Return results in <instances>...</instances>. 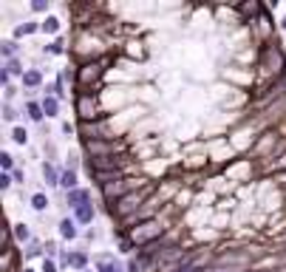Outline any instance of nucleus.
Returning a JSON list of instances; mask_svg holds the SVG:
<instances>
[{
  "mask_svg": "<svg viewBox=\"0 0 286 272\" xmlns=\"http://www.w3.org/2000/svg\"><path fill=\"white\" fill-rule=\"evenodd\" d=\"M65 201L71 210H77V207H82V204H91V190L77 187V190H71V193H65Z\"/></svg>",
  "mask_w": 286,
  "mask_h": 272,
  "instance_id": "obj_8",
  "label": "nucleus"
},
{
  "mask_svg": "<svg viewBox=\"0 0 286 272\" xmlns=\"http://www.w3.org/2000/svg\"><path fill=\"white\" fill-rule=\"evenodd\" d=\"M91 173H125V159L122 156H102V159H88Z\"/></svg>",
  "mask_w": 286,
  "mask_h": 272,
  "instance_id": "obj_7",
  "label": "nucleus"
},
{
  "mask_svg": "<svg viewBox=\"0 0 286 272\" xmlns=\"http://www.w3.org/2000/svg\"><path fill=\"white\" fill-rule=\"evenodd\" d=\"M77 236H79V224L74 221V216H71V218H62V221H60V238H65V241H74Z\"/></svg>",
  "mask_w": 286,
  "mask_h": 272,
  "instance_id": "obj_10",
  "label": "nucleus"
},
{
  "mask_svg": "<svg viewBox=\"0 0 286 272\" xmlns=\"http://www.w3.org/2000/svg\"><path fill=\"white\" fill-rule=\"evenodd\" d=\"M82 151L88 153V159H102V156H116L119 145L111 139H85L82 142Z\"/></svg>",
  "mask_w": 286,
  "mask_h": 272,
  "instance_id": "obj_6",
  "label": "nucleus"
},
{
  "mask_svg": "<svg viewBox=\"0 0 286 272\" xmlns=\"http://www.w3.org/2000/svg\"><path fill=\"white\" fill-rule=\"evenodd\" d=\"M40 31H43V34H57V31H60V20H57L54 14H46V17L40 20Z\"/></svg>",
  "mask_w": 286,
  "mask_h": 272,
  "instance_id": "obj_18",
  "label": "nucleus"
},
{
  "mask_svg": "<svg viewBox=\"0 0 286 272\" xmlns=\"http://www.w3.org/2000/svg\"><path fill=\"white\" fill-rule=\"evenodd\" d=\"M68 266L77 272H85L88 269V253L85 249H77V253H68Z\"/></svg>",
  "mask_w": 286,
  "mask_h": 272,
  "instance_id": "obj_11",
  "label": "nucleus"
},
{
  "mask_svg": "<svg viewBox=\"0 0 286 272\" xmlns=\"http://www.w3.org/2000/svg\"><path fill=\"white\" fill-rule=\"evenodd\" d=\"M134 184H136V179H130V176H119L116 181H108V184L102 187V199H105V204L114 207L116 201L122 199V196H128L130 190H134Z\"/></svg>",
  "mask_w": 286,
  "mask_h": 272,
  "instance_id": "obj_4",
  "label": "nucleus"
},
{
  "mask_svg": "<svg viewBox=\"0 0 286 272\" xmlns=\"http://www.w3.org/2000/svg\"><path fill=\"white\" fill-rule=\"evenodd\" d=\"M12 184H14V176L12 173H0V190H3V193H6Z\"/></svg>",
  "mask_w": 286,
  "mask_h": 272,
  "instance_id": "obj_28",
  "label": "nucleus"
},
{
  "mask_svg": "<svg viewBox=\"0 0 286 272\" xmlns=\"http://www.w3.org/2000/svg\"><path fill=\"white\" fill-rule=\"evenodd\" d=\"M12 139H14V145H26V142H29V131H26V128H20V125H14Z\"/></svg>",
  "mask_w": 286,
  "mask_h": 272,
  "instance_id": "obj_26",
  "label": "nucleus"
},
{
  "mask_svg": "<svg viewBox=\"0 0 286 272\" xmlns=\"http://www.w3.org/2000/svg\"><path fill=\"white\" fill-rule=\"evenodd\" d=\"M60 176L62 173L51 162H43V179H46V184H51V187H60Z\"/></svg>",
  "mask_w": 286,
  "mask_h": 272,
  "instance_id": "obj_12",
  "label": "nucleus"
},
{
  "mask_svg": "<svg viewBox=\"0 0 286 272\" xmlns=\"http://www.w3.org/2000/svg\"><path fill=\"white\" fill-rule=\"evenodd\" d=\"M40 253H46V249H37V244H31V247L26 249V255H29V258H34V255H40Z\"/></svg>",
  "mask_w": 286,
  "mask_h": 272,
  "instance_id": "obj_35",
  "label": "nucleus"
},
{
  "mask_svg": "<svg viewBox=\"0 0 286 272\" xmlns=\"http://www.w3.org/2000/svg\"><path fill=\"white\" fill-rule=\"evenodd\" d=\"M49 204H51V201H49V196H46V193H31V207H34L37 213L49 210Z\"/></svg>",
  "mask_w": 286,
  "mask_h": 272,
  "instance_id": "obj_24",
  "label": "nucleus"
},
{
  "mask_svg": "<svg viewBox=\"0 0 286 272\" xmlns=\"http://www.w3.org/2000/svg\"><path fill=\"white\" fill-rule=\"evenodd\" d=\"M74 108H77L79 122H99V105L94 91H79L77 99H74Z\"/></svg>",
  "mask_w": 286,
  "mask_h": 272,
  "instance_id": "obj_3",
  "label": "nucleus"
},
{
  "mask_svg": "<svg viewBox=\"0 0 286 272\" xmlns=\"http://www.w3.org/2000/svg\"><path fill=\"white\" fill-rule=\"evenodd\" d=\"M280 26H283V29H286V17H283V23H280Z\"/></svg>",
  "mask_w": 286,
  "mask_h": 272,
  "instance_id": "obj_37",
  "label": "nucleus"
},
{
  "mask_svg": "<svg viewBox=\"0 0 286 272\" xmlns=\"http://www.w3.org/2000/svg\"><path fill=\"white\" fill-rule=\"evenodd\" d=\"M102 71H105L102 62H99V60H91V62H85V66H79L77 71H74V82H77L82 91H88L99 77H102Z\"/></svg>",
  "mask_w": 286,
  "mask_h": 272,
  "instance_id": "obj_5",
  "label": "nucleus"
},
{
  "mask_svg": "<svg viewBox=\"0 0 286 272\" xmlns=\"http://www.w3.org/2000/svg\"><path fill=\"white\" fill-rule=\"evenodd\" d=\"M49 0H31V12H49Z\"/></svg>",
  "mask_w": 286,
  "mask_h": 272,
  "instance_id": "obj_30",
  "label": "nucleus"
},
{
  "mask_svg": "<svg viewBox=\"0 0 286 272\" xmlns=\"http://www.w3.org/2000/svg\"><path fill=\"white\" fill-rule=\"evenodd\" d=\"M43 111H46L49 119H51V116H57V114H60V99H57L54 94H46V97H43Z\"/></svg>",
  "mask_w": 286,
  "mask_h": 272,
  "instance_id": "obj_17",
  "label": "nucleus"
},
{
  "mask_svg": "<svg viewBox=\"0 0 286 272\" xmlns=\"http://www.w3.org/2000/svg\"><path fill=\"white\" fill-rule=\"evenodd\" d=\"M60 187L65 190V193H71V190H77L79 184H77V170H62V176H60Z\"/></svg>",
  "mask_w": 286,
  "mask_h": 272,
  "instance_id": "obj_14",
  "label": "nucleus"
},
{
  "mask_svg": "<svg viewBox=\"0 0 286 272\" xmlns=\"http://www.w3.org/2000/svg\"><path fill=\"white\" fill-rule=\"evenodd\" d=\"M3 119H6V122H17V111H14L12 102H3Z\"/></svg>",
  "mask_w": 286,
  "mask_h": 272,
  "instance_id": "obj_27",
  "label": "nucleus"
},
{
  "mask_svg": "<svg viewBox=\"0 0 286 272\" xmlns=\"http://www.w3.org/2000/svg\"><path fill=\"white\" fill-rule=\"evenodd\" d=\"M272 170H286V153H283V156H280L278 162L272 164Z\"/></svg>",
  "mask_w": 286,
  "mask_h": 272,
  "instance_id": "obj_34",
  "label": "nucleus"
},
{
  "mask_svg": "<svg viewBox=\"0 0 286 272\" xmlns=\"http://www.w3.org/2000/svg\"><path fill=\"white\" fill-rule=\"evenodd\" d=\"M85 272H94V269H91V266H88V269H85Z\"/></svg>",
  "mask_w": 286,
  "mask_h": 272,
  "instance_id": "obj_38",
  "label": "nucleus"
},
{
  "mask_svg": "<svg viewBox=\"0 0 286 272\" xmlns=\"http://www.w3.org/2000/svg\"><path fill=\"white\" fill-rule=\"evenodd\" d=\"M125 272H145V269H142V261H139V258H128V264H125Z\"/></svg>",
  "mask_w": 286,
  "mask_h": 272,
  "instance_id": "obj_29",
  "label": "nucleus"
},
{
  "mask_svg": "<svg viewBox=\"0 0 286 272\" xmlns=\"http://www.w3.org/2000/svg\"><path fill=\"white\" fill-rule=\"evenodd\" d=\"M26 111H29V119H31V122H43V119H46L43 102H29V105H26Z\"/></svg>",
  "mask_w": 286,
  "mask_h": 272,
  "instance_id": "obj_21",
  "label": "nucleus"
},
{
  "mask_svg": "<svg viewBox=\"0 0 286 272\" xmlns=\"http://www.w3.org/2000/svg\"><path fill=\"white\" fill-rule=\"evenodd\" d=\"M46 54H51V57H57V54H65V40L62 37H54V40L46 46Z\"/></svg>",
  "mask_w": 286,
  "mask_h": 272,
  "instance_id": "obj_22",
  "label": "nucleus"
},
{
  "mask_svg": "<svg viewBox=\"0 0 286 272\" xmlns=\"http://www.w3.org/2000/svg\"><path fill=\"white\" fill-rule=\"evenodd\" d=\"M0 170H3V173H14V170H17V168H14V156L9 151L0 153Z\"/></svg>",
  "mask_w": 286,
  "mask_h": 272,
  "instance_id": "obj_25",
  "label": "nucleus"
},
{
  "mask_svg": "<svg viewBox=\"0 0 286 272\" xmlns=\"http://www.w3.org/2000/svg\"><path fill=\"white\" fill-rule=\"evenodd\" d=\"M3 71H6L9 77H23V74L29 71V68H23V62H20L17 57H14V60H3Z\"/></svg>",
  "mask_w": 286,
  "mask_h": 272,
  "instance_id": "obj_16",
  "label": "nucleus"
},
{
  "mask_svg": "<svg viewBox=\"0 0 286 272\" xmlns=\"http://www.w3.org/2000/svg\"><path fill=\"white\" fill-rule=\"evenodd\" d=\"M43 272H57V264H54L51 258H46V261H43Z\"/></svg>",
  "mask_w": 286,
  "mask_h": 272,
  "instance_id": "obj_32",
  "label": "nucleus"
},
{
  "mask_svg": "<svg viewBox=\"0 0 286 272\" xmlns=\"http://www.w3.org/2000/svg\"><path fill=\"white\" fill-rule=\"evenodd\" d=\"M162 236H165V224L159 221V218H150V221H142V224H136V227H130V241L139 249L162 241Z\"/></svg>",
  "mask_w": 286,
  "mask_h": 272,
  "instance_id": "obj_2",
  "label": "nucleus"
},
{
  "mask_svg": "<svg viewBox=\"0 0 286 272\" xmlns=\"http://www.w3.org/2000/svg\"><path fill=\"white\" fill-rule=\"evenodd\" d=\"M14 241H17V244H29V241H31V230H29V224H23V221L14 224Z\"/></svg>",
  "mask_w": 286,
  "mask_h": 272,
  "instance_id": "obj_20",
  "label": "nucleus"
},
{
  "mask_svg": "<svg viewBox=\"0 0 286 272\" xmlns=\"http://www.w3.org/2000/svg\"><path fill=\"white\" fill-rule=\"evenodd\" d=\"M0 51H3V60H14V54L20 51V46H17V40H3Z\"/></svg>",
  "mask_w": 286,
  "mask_h": 272,
  "instance_id": "obj_23",
  "label": "nucleus"
},
{
  "mask_svg": "<svg viewBox=\"0 0 286 272\" xmlns=\"http://www.w3.org/2000/svg\"><path fill=\"white\" fill-rule=\"evenodd\" d=\"M147 193H150V187H145V190H130L128 196H122V199L111 207V213H114L116 218H122V221H128L130 216H136V213L142 210V207L150 204V201H147Z\"/></svg>",
  "mask_w": 286,
  "mask_h": 272,
  "instance_id": "obj_1",
  "label": "nucleus"
},
{
  "mask_svg": "<svg viewBox=\"0 0 286 272\" xmlns=\"http://www.w3.org/2000/svg\"><path fill=\"white\" fill-rule=\"evenodd\" d=\"M12 176H14V181H17V184H23V179H26V176H23V170H14Z\"/></svg>",
  "mask_w": 286,
  "mask_h": 272,
  "instance_id": "obj_36",
  "label": "nucleus"
},
{
  "mask_svg": "<svg viewBox=\"0 0 286 272\" xmlns=\"http://www.w3.org/2000/svg\"><path fill=\"white\" fill-rule=\"evenodd\" d=\"M43 249H46V258L57 255V244H54V241H46V244H43Z\"/></svg>",
  "mask_w": 286,
  "mask_h": 272,
  "instance_id": "obj_31",
  "label": "nucleus"
},
{
  "mask_svg": "<svg viewBox=\"0 0 286 272\" xmlns=\"http://www.w3.org/2000/svg\"><path fill=\"white\" fill-rule=\"evenodd\" d=\"M94 218H97V210H94V201L91 204H82L74 210V221L77 224H94Z\"/></svg>",
  "mask_w": 286,
  "mask_h": 272,
  "instance_id": "obj_9",
  "label": "nucleus"
},
{
  "mask_svg": "<svg viewBox=\"0 0 286 272\" xmlns=\"http://www.w3.org/2000/svg\"><path fill=\"white\" fill-rule=\"evenodd\" d=\"M122 266L116 264V258L111 255H97V272H119Z\"/></svg>",
  "mask_w": 286,
  "mask_h": 272,
  "instance_id": "obj_13",
  "label": "nucleus"
},
{
  "mask_svg": "<svg viewBox=\"0 0 286 272\" xmlns=\"http://www.w3.org/2000/svg\"><path fill=\"white\" fill-rule=\"evenodd\" d=\"M3 91H6V102H12V99H14V94H17V88H14V85H6Z\"/></svg>",
  "mask_w": 286,
  "mask_h": 272,
  "instance_id": "obj_33",
  "label": "nucleus"
},
{
  "mask_svg": "<svg viewBox=\"0 0 286 272\" xmlns=\"http://www.w3.org/2000/svg\"><path fill=\"white\" fill-rule=\"evenodd\" d=\"M23 272H34V269H23Z\"/></svg>",
  "mask_w": 286,
  "mask_h": 272,
  "instance_id": "obj_39",
  "label": "nucleus"
},
{
  "mask_svg": "<svg viewBox=\"0 0 286 272\" xmlns=\"http://www.w3.org/2000/svg\"><path fill=\"white\" fill-rule=\"evenodd\" d=\"M23 85H26V88H40V85H43V71L29 68V71L23 74Z\"/></svg>",
  "mask_w": 286,
  "mask_h": 272,
  "instance_id": "obj_15",
  "label": "nucleus"
},
{
  "mask_svg": "<svg viewBox=\"0 0 286 272\" xmlns=\"http://www.w3.org/2000/svg\"><path fill=\"white\" fill-rule=\"evenodd\" d=\"M34 31H40V23H37V20H26V23H20L17 29H14V40H17V37H29V34H34Z\"/></svg>",
  "mask_w": 286,
  "mask_h": 272,
  "instance_id": "obj_19",
  "label": "nucleus"
}]
</instances>
